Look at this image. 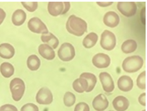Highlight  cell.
Returning a JSON list of instances; mask_svg holds the SVG:
<instances>
[{
    "instance_id": "cell-11",
    "label": "cell",
    "mask_w": 147,
    "mask_h": 111,
    "mask_svg": "<svg viewBox=\"0 0 147 111\" xmlns=\"http://www.w3.org/2000/svg\"><path fill=\"white\" fill-rule=\"evenodd\" d=\"M108 100L105 95L100 94L95 97L92 101V106L96 111H104L108 107Z\"/></svg>"
},
{
    "instance_id": "cell-2",
    "label": "cell",
    "mask_w": 147,
    "mask_h": 111,
    "mask_svg": "<svg viewBox=\"0 0 147 111\" xmlns=\"http://www.w3.org/2000/svg\"><path fill=\"white\" fill-rule=\"evenodd\" d=\"M144 64L143 59L139 56L128 57L123 61L122 67L125 72L134 73L139 71Z\"/></svg>"
},
{
    "instance_id": "cell-29",
    "label": "cell",
    "mask_w": 147,
    "mask_h": 111,
    "mask_svg": "<svg viewBox=\"0 0 147 111\" xmlns=\"http://www.w3.org/2000/svg\"><path fill=\"white\" fill-rule=\"evenodd\" d=\"M20 111H39V108L33 103L25 104L21 108Z\"/></svg>"
},
{
    "instance_id": "cell-27",
    "label": "cell",
    "mask_w": 147,
    "mask_h": 111,
    "mask_svg": "<svg viewBox=\"0 0 147 111\" xmlns=\"http://www.w3.org/2000/svg\"><path fill=\"white\" fill-rule=\"evenodd\" d=\"M137 85L141 89H146V72L144 71L137 78Z\"/></svg>"
},
{
    "instance_id": "cell-33",
    "label": "cell",
    "mask_w": 147,
    "mask_h": 111,
    "mask_svg": "<svg viewBox=\"0 0 147 111\" xmlns=\"http://www.w3.org/2000/svg\"><path fill=\"white\" fill-rule=\"evenodd\" d=\"M5 16H6V14L5 12L3 9L0 8V25L3 23Z\"/></svg>"
},
{
    "instance_id": "cell-34",
    "label": "cell",
    "mask_w": 147,
    "mask_h": 111,
    "mask_svg": "<svg viewBox=\"0 0 147 111\" xmlns=\"http://www.w3.org/2000/svg\"><path fill=\"white\" fill-rule=\"evenodd\" d=\"M97 4L98 5H100L101 7H108L109 5H112V4H113V2H97Z\"/></svg>"
},
{
    "instance_id": "cell-30",
    "label": "cell",
    "mask_w": 147,
    "mask_h": 111,
    "mask_svg": "<svg viewBox=\"0 0 147 111\" xmlns=\"http://www.w3.org/2000/svg\"><path fill=\"white\" fill-rule=\"evenodd\" d=\"M74 111H90V108L86 103L80 102L76 105Z\"/></svg>"
},
{
    "instance_id": "cell-32",
    "label": "cell",
    "mask_w": 147,
    "mask_h": 111,
    "mask_svg": "<svg viewBox=\"0 0 147 111\" xmlns=\"http://www.w3.org/2000/svg\"><path fill=\"white\" fill-rule=\"evenodd\" d=\"M138 101L141 105L146 106V93L141 94L138 98Z\"/></svg>"
},
{
    "instance_id": "cell-8",
    "label": "cell",
    "mask_w": 147,
    "mask_h": 111,
    "mask_svg": "<svg viewBox=\"0 0 147 111\" xmlns=\"http://www.w3.org/2000/svg\"><path fill=\"white\" fill-rule=\"evenodd\" d=\"M36 99L40 105H49L53 102V94L49 88L42 87L38 92Z\"/></svg>"
},
{
    "instance_id": "cell-13",
    "label": "cell",
    "mask_w": 147,
    "mask_h": 111,
    "mask_svg": "<svg viewBox=\"0 0 147 111\" xmlns=\"http://www.w3.org/2000/svg\"><path fill=\"white\" fill-rule=\"evenodd\" d=\"M133 86V80L129 76H121L117 80V87L122 91H129Z\"/></svg>"
},
{
    "instance_id": "cell-24",
    "label": "cell",
    "mask_w": 147,
    "mask_h": 111,
    "mask_svg": "<svg viewBox=\"0 0 147 111\" xmlns=\"http://www.w3.org/2000/svg\"><path fill=\"white\" fill-rule=\"evenodd\" d=\"M0 72L5 78H11L14 74V68L12 64L7 62H5L0 65Z\"/></svg>"
},
{
    "instance_id": "cell-25",
    "label": "cell",
    "mask_w": 147,
    "mask_h": 111,
    "mask_svg": "<svg viewBox=\"0 0 147 111\" xmlns=\"http://www.w3.org/2000/svg\"><path fill=\"white\" fill-rule=\"evenodd\" d=\"M27 65L31 71H37L40 67V60L37 55H31L27 60Z\"/></svg>"
},
{
    "instance_id": "cell-16",
    "label": "cell",
    "mask_w": 147,
    "mask_h": 111,
    "mask_svg": "<svg viewBox=\"0 0 147 111\" xmlns=\"http://www.w3.org/2000/svg\"><path fill=\"white\" fill-rule=\"evenodd\" d=\"M40 55L45 59L53 60L55 57V53L51 46L47 44H40L38 48Z\"/></svg>"
},
{
    "instance_id": "cell-12",
    "label": "cell",
    "mask_w": 147,
    "mask_h": 111,
    "mask_svg": "<svg viewBox=\"0 0 147 111\" xmlns=\"http://www.w3.org/2000/svg\"><path fill=\"white\" fill-rule=\"evenodd\" d=\"M119 15L115 12L109 11L106 13L104 16L103 22L107 27L114 28L119 24Z\"/></svg>"
},
{
    "instance_id": "cell-23",
    "label": "cell",
    "mask_w": 147,
    "mask_h": 111,
    "mask_svg": "<svg viewBox=\"0 0 147 111\" xmlns=\"http://www.w3.org/2000/svg\"><path fill=\"white\" fill-rule=\"evenodd\" d=\"M98 35L94 32H91L84 37L82 44L86 48H91L96 44L98 40Z\"/></svg>"
},
{
    "instance_id": "cell-37",
    "label": "cell",
    "mask_w": 147,
    "mask_h": 111,
    "mask_svg": "<svg viewBox=\"0 0 147 111\" xmlns=\"http://www.w3.org/2000/svg\"><path fill=\"white\" fill-rule=\"evenodd\" d=\"M113 111V110H111V111Z\"/></svg>"
},
{
    "instance_id": "cell-14",
    "label": "cell",
    "mask_w": 147,
    "mask_h": 111,
    "mask_svg": "<svg viewBox=\"0 0 147 111\" xmlns=\"http://www.w3.org/2000/svg\"><path fill=\"white\" fill-rule=\"evenodd\" d=\"M64 4L62 2H50L47 5V10L49 14L57 16L62 14L64 10Z\"/></svg>"
},
{
    "instance_id": "cell-35",
    "label": "cell",
    "mask_w": 147,
    "mask_h": 111,
    "mask_svg": "<svg viewBox=\"0 0 147 111\" xmlns=\"http://www.w3.org/2000/svg\"><path fill=\"white\" fill-rule=\"evenodd\" d=\"M64 4L65 7H64V10L63 11V13H62V14H65L69 10V9H70V2H64Z\"/></svg>"
},
{
    "instance_id": "cell-9",
    "label": "cell",
    "mask_w": 147,
    "mask_h": 111,
    "mask_svg": "<svg viewBox=\"0 0 147 111\" xmlns=\"http://www.w3.org/2000/svg\"><path fill=\"white\" fill-rule=\"evenodd\" d=\"M92 63L98 69H105L108 67L111 63V59L107 54L98 53L92 58Z\"/></svg>"
},
{
    "instance_id": "cell-5",
    "label": "cell",
    "mask_w": 147,
    "mask_h": 111,
    "mask_svg": "<svg viewBox=\"0 0 147 111\" xmlns=\"http://www.w3.org/2000/svg\"><path fill=\"white\" fill-rule=\"evenodd\" d=\"M75 50L72 44L64 43L58 51V56L60 60L64 62H69L75 56Z\"/></svg>"
},
{
    "instance_id": "cell-1",
    "label": "cell",
    "mask_w": 147,
    "mask_h": 111,
    "mask_svg": "<svg viewBox=\"0 0 147 111\" xmlns=\"http://www.w3.org/2000/svg\"><path fill=\"white\" fill-rule=\"evenodd\" d=\"M67 30L74 35L81 36L88 29L86 21L75 15H71L67 20L66 25Z\"/></svg>"
},
{
    "instance_id": "cell-4",
    "label": "cell",
    "mask_w": 147,
    "mask_h": 111,
    "mask_svg": "<svg viewBox=\"0 0 147 111\" xmlns=\"http://www.w3.org/2000/svg\"><path fill=\"white\" fill-rule=\"evenodd\" d=\"M100 45L104 50L107 51L112 50L116 47V36L112 32L105 30L101 36Z\"/></svg>"
},
{
    "instance_id": "cell-28",
    "label": "cell",
    "mask_w": 147,
    "mask_h": 111,
    "mask_svg": "<svg viewBox=\"0 0 147 111\" xmlns=\"http://www.w3.org/2000/svg\"><path fill=\"white\" fill-rule=\"evenodd\" d=\"M23 7L26 10L30 12H33L38 8V3L37 2H21Z\"/></svg>"
},
{
    "instance_id": "cell-21",
    "label": "cell",
    "mask_w": 147,
    "mask_h": 111,
    "mask_svg": "<svg viewBox=\"0 0 147 111\" xmlns=\"http://www.w3.org/2000/svg\"><path fill=\"white\" fill-rule=\"evenodd\" d=\"M80 78H84L88 81V87L86 92H90L93 90L97 83V78L94 74L89 72H84L81 74Z\"/></svg>"
},
{
    "instance_id": "cell-3",
    "label": "cell",
    "mask_w": 147,
    "mask_h": 111,
    "mask_svg": "<svg viewBox=\"0 0 147 111\" xmlns=\"http://www.w3.org/2000/svg\"><path fill=\"white\" fill-rule=\"evenodd\" d=\"M9 87L13 100L16 102L20 100L25 90V85L23 80L20 78H14L11 81Z\"/></svg>"
},
{
    "instance_id": "cell-15",
    "label": "cell",
    "mask_w": 147,
    "mask_h": 111,
    "mask_svg": "<svg viewBox=\"0 0 147 111\" xmlns=\"http://www.w3.org/2000/svg\"><path fill=\"white\" fill-rule=\"evenodd\" d=\"M114 109L117 111H125L129 106V102L126 97L119 96L113 101Z\"/></svg>"
},
{
    "instance_id": "cell-19",
    "label": "cell",
    "mask_w": 147,
    "mask_h": 111,
    "mask_svg": "<svg viewBox=\"0 0 147 111\" xmlns=\"http://www.w3.org/2000/svg\"><path fill=\"white\" fill-rule=\"evenodd\" d=\"M88 81L84 78H80L76 79L73 83L74 90L79 93H82L88 89Z\"/></svg>"
},
{
    "instance_id": "cell-22",
    "label": "cell",
    "mask_w": 147,
    "mask_h": 111,
    "mask_svg": "<svg viewBox=\"0 0 147 111\" xmlns=\"http://www.w3.org/2000/svg\"><path fill=\"white\" fill-rule=\"evenodd\" d=\"M137 48L136 42L132 39H128L123 43L121 46V49L125 54H130L135 51Z\"/></svg>"
},
{
    "instance_id": "cell-20",
    "label": "cell",
    "mask_w": 147,
    "mask_h": 111,
    "mask_svg": "<svg viewBox=\"0 0 147 111\" xmlns=\"http://www.w3.org/2000/svg\"><path fill=\"white\" fill-rule=\"evenodd\" d=\"M42 42L47 43L53 49H56L59 45V40L57 38L51 33L49 32L47 34H42L41 36Z\"/></svg>"
},
{
    "instance_id": "cell-17",
    "label": "cell",
    "mask_w": 147,
    "mask_h": 111,
    "mask_svg": "<svg viewBox=\"0 0 147 111\" xmlns=\"http://www.w3.org/2000/svg\"><path fill=\"white\" fill-rule=\"evenodd\" d=\"M15 49L9 43H3L0 45V57L5 59H10L14 56Z\"/></svg>"
},
{
    "instance_id": "cell-31",
    "label": "cell",
    "mask_w": 147,
    "mask_h": 111,
    "mask_svg": "<svg viewBox=\"0 0 147 111\" xmlns=\"http://www.w3.org/2000/svg\"><path fill=\"white\" fill-rule=\"evenodd\" d=\"M0 111H18V108L11 104H5L0 107Z\"/></svg>"
},
{
    "instance_id": "cell-26",
    "label": "cell",
    "mask_w": 147,
    "mask_h": 111,
    "mask_svg": "<svg viewBox=\"0 0 147 111\" xmlns=\"http://www.w3.org/2000/svg\"><path fill=\"white\" fill-rule=\"evenodd\" d=\"M76 98L75 95L71 92H67L63 98V102L65 106L70 107L75 103Z\"/></svg>"
},
{
    "instance_id": "cell-10",
    "label": "cell",
    "mask_w": 147,
    "mask_h": 111,
    "mask_svg": "<svg viewBox=\"0 0 147 111\" xmlns=\"http://www.w3.org/2000/svg\"><path fill=\"white\" fill-rule=\"evenodd\" d=\"M99 76L104 90L107 93L113 91L115 89V84L110 74L107 72H102L100 73Z\"/></svg>"
},
{
    "instance_id": "cell-36",
    "label": "cell",
    "mask_w": 147,
    "mask_h": 111,
    "mask_svg": "<svg viewBox=\"0 0 147 111\" xmlns=\"http://www.w3.org/2000/svg\"><path fill=\"white\" fill-rule=\"evenodd\" d=\"M146 111L145 110H143V111Z\"/></svg>"
},
{
    "instance_id": "cell-6",
    "label": "cell",
    "mask_w": 147,
    "mask_h": 111,
    "mask_svg": "<svg viewBox=\"0 0 147 111\" xmlns=\"http://www.w3.org/2000/svg\"><path fill=\"white\" fill-rule=\"evenodd\" d=\"M28 27L33 33L42 34H47L49 33V30L46 25L37 17L32 18L29 20Z\"/></svg>"
},
{
    "instance_id": "cell-18",
    "label": "cell",
    "mask_w": 147,
    "mask_h": 111,
    "mask_svg": "<svg viewBox=\"0 0 147 111\" xmlns=\"http://www.w3.org/2000/svg\"><path fill=\"white\" fill-rule=\"evenodd\" d=\"M26 19V14L24 11L21 9L16 10L12 14V22L16 26H20L24 23Z\"/></svg>"
},
{
    "instance_id": "cell-7",
    "label": "cell",
    "mask_w": 147,
    "mask_h": 111,
    "mask_svg": "<svg viewBox=\"0 0 147 111\" xmlns=\"http://www.w3.org/2000/svg\"><path fill=\"white\" fill-rule=\"evenodd\" d=\"M117 10L126 17H131L136 12V4L134 2H119L117 5Z\"/></svg>"
}]
</instances>
